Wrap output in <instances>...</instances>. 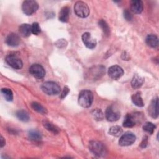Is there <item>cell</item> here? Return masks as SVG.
<instances>
[{"label": "cell", "instance_id": "d590c367", "mask_svg": "<svg viewBox=\"0 0 159 159\" xmlns=\"http://www.w3.org/2000/svg\"><path fill=\"white\" fill-rule=\"evenodd\" d=\"M5 143H6V142H5L4 139L3 138L2 136H1V147H4L5 145Z\"/></svg>", "mask_w": 159, "mask_h": 159}, {"label": "cell", "instance_id": "d6a6232c", "mask_svg": "<svg viewBox=\"0 0 159 159\" xmlns=\"http://www.w3.org/2000/svg\"><path fill=\"white\" fill-rule=\"evenodd\" d=\"M124 17L127 21H130L132 19V16L128 9H125L124 11Z\"/></svg>", "mask_w": 159, "mask_h": 159}, {"label": "cell", "instance_id": "484cf974", "mask_svg": "<svg viewBox=\"0 0 159 159\" xmlns=\"http://www.w3.org/2000/svg\"><path fill=\"white\" fill-rule=\"evenodd\" d=\"M1 93L5 99L7 101H12L13 99V93L11 89L9 88H2L1 89Z\"/></svg>", "mask_w": 159, "mask_h": 159}, {"label": "cell", "instance_id": "30bf717a", "mask_svg": "<svg viewBox=\"0 0 159 159\" xmlns=\"http://www.w3.org/2000/svg\"><path fill=\"white\" fill-rule=\"evenodd\" d=\"M135 135L130 132L124 133L119 139V144L120 146H129L134 143L135 141Z\"/></svg>", "mask_w": 159, "mask_h": 159}, {"label": "cell", "instance_id": "5b68a950", "mask_svg": "<svg viewBox=\"0 0 159 159\" xmlns=\"http://www.w3.org/2000/svg\"><path fill=\"white\" fill-rule=\"evenodd\" d=\"M74 11L76 15L81 18L87 17L89 14V9L87 4L83 1H77L75 4Z\"/></svg>", "mask_w": 159, "mask_h": 159}, {"label": "cell", "instance_id": "d4e9b609", "mask_svg": "<svg viewBox=\"0 0 159 159\" xmlns=\"http://www.w3.org/2000/svg\"><path fill=\"white\" fill-rule=\"evenodd\" d=\"M16 116L19 120L22 122H27L29 120V114L25 111L24 110L17 111L16 113Z\"/></svg>", "mask_w": 159, "mask_h": 159}, {"label": "cell", "instance_id": "3957f363", "mask_svg": "<svg viewBox=\"0 0 159 159\" xmlns=\"http://www.w3.org/2000/svg\"><path fill=\"white\" fill-rule=\"evenodd\" d=\"M89 150L97 157H103L106 154L107 150L104 145L101 142L91 140L89 143Z\"/></svg>", "mask_w": 159, "mask_h": 159}, {"label": "cell", "instance_id": "cb8c5ba5", "mask_svg": "<svg viewBox=\"0 0 159 159\" xmlns=\"http://www.w3.org/2000/svg\"><path fill=\"white\" fill-rule=\"evenodd\" d=\"M31 107L32 108L37 111V112L42 114H46L47 113V109L40 104L37 102H33L31 104Z\"/></svg>", "mask_w": 159, "mask_h": 159}, {"label": "cell", "instance_id": "4dcf8cb0", "mask_svg": "<svg viewBox=\"0 0 159 159\" xmlns=\"http://www.w3.org/2000/svg\"><path fill=\"white\" fill-rule=\"evenodd\" d=\"M31 29H32V33L36 35H39L41 32V29L38 22H34L31 25Z\"/></svg>", "mask_w": 159, "mask_h": 159}, {"label": "cell", "instance_id": "1f68e13d", "mask_svg": "<svg viewBox=\"0 0 159 159\" xmlns=\"http://www.w3.org/2000/svg\"><path fill=\"white\" fill-rule=\"evenodd\" d=\"M56 45L58 47V48H64L67 45V42L65 40V39H59L58 40L56 43H55Z\"/></svg>", "mask_w": 159, "mask_h": 159}, {"label": "cell", "instance_id": "f1b7e54d", "mask_svg": "<svg viewBox=\"0 0 159 159\" xmlns=\"http://www.w3.org/2000/svg\"><path fill=\"white\" fill-rule=\"evenodd\" d=\"M156 128V126L155 124H153L152 122H147L144 124L143 125V129L147 133L150 134H152Z\"/></svg>", "mask_w": 159, "mask_h": 159}, {"label": "cell", "instance_id": "4316f807", "mask_svg": "<svg viewBox=\"0 0 159 159\" xmlns=\"http://www.w3.org/2000/svg\"><path fill=\"white\" fill-rule=\"evenodd\" d=\"M109 134L114 137H119L122 134V129L118 125H114L110 127Z\"/></svg>", "mask_w": 159, "mask_h": 159}, {"label": "cell", "instance_id": "8992f818", "mask_svg": "<svg viewBox=\"0 0 159 159\" xmlns=\"http://www.w3.org/2000/svg\"><path fill=\"white\" fill-rule=\"evenodd\" d=\"M38 8V3L33 0L24 1L22 4V10L23 12L27 16H30L35 13Z\"/></svg>", "mask_w": 159, "mask_h": 159}, {"label": "cell", "instance_id": "836d02e7", "mask_svg": "<svg viewBox=\"0 0 159 159\" xmlns=\"http://www.w3.org/2000/svg\"><path fill=\"white\" fill-rule=\"evenodd\" d=\"M70 92V89L68 88V87L67 86H65L61 93V95H60V98L61 99H64L66 96L67 94H68V93Z\"/></svg>", "mask_w": 159, "mask_h": 159}, {"label": "cell", "instance_id": "52a82bcc", "mask_svg": "<svg viewBox=\"0 0 159 159\" xmlns=\"http://www.w3.org/2000/svg\"><path fill=\"white\" fill-rule=\"evenodd\" d=\"M105 117L108 121H117L120 117V112L114 105L109 106L106 110Z\"/></svg>", "mask_w": 159, "mask_h": 159}, {"label": "cell", "instance_id": "9a60e30c", "mask_svg": "<svg viewBox=\"0 0 159 159\" xmlns=\"http://www.w3.org/2000/svg\"><path fill=\"white\" fill-rule=\"evenodd\" d=\"M158 100L157 97L155 99H153L148 107V113L150 116L153 118H157L158 116Z\"/></svg>", "mask_w": 159, "mask_h": 159}, {"label": "cell", "instance_id": "603a6c76", "mask_svg": "<svg viewBox=\"0 0 159 159\" xmlns=\"http://www.w3.org/2000/svg\"><path fill=\"white\" fill-rule=\"evenodd\" d=\"M43 125L47 130L53 133L54 134H58L59 133V129L50 122L44 121L43 122Z\"/></svg>", "mask_w": 159, "mask_h": 159}, {"label": "cell", "instance_id": "ba28073f", "mask_svg": "<svg viewBox=\"0 0 159 159\" xmlns=\"http://www.w3.org/2000/svg\"><path fill=\"white\" fill-rule=\"evenodd\" d=\"M6 63L14 69H21L23 66V63L20 58H19L15 54H8L6 57Z\"/></svg>", "mask_w": 159, "mask_h": 159}, {"label": "cell", "instance_id": "4fadbf2b", "mask_svg": "<svg viewBox=\"0 0 159 159\" xmlns=\"http://www.w3.org/2000/svg\"><path fill=\"white\" fill-rule=\"evenodd\" d=\"M137 116L138 115H137L136 114H134V115H132L131 114H127L125 116L124 120L123 122V126L127 128L134 127L138 120Z\"/></svg>", "mask_w": 159, "mask_h": 159}, {"label": "cell", "instance_id": "f546056e", "mask_svg": "<svg viewBox=\"0 0 159 159\" xmlns=\"http://www.w3.org/2000/svg\"><path fill=\"white\" fill-rule=\"evenodd\" d=\"M92 115L96 120H101L104 118L103 112L99 109H96L92 111Z\"/></svg>", "mask_w": 159, "mask_h": 159}, {"label": "cell", "instance_id": "d6986e66", "mask_svg": "<svg viewBox=\"0 0 159 159\" xmlns=\"http://www.w3.org/2000/svg\"><path fill=\"white\" fill-rule=\"evenodd\" d=\"M146 43L152 48H156L158 45V39L154 34H149L145 39Z\"/></svg>", "mask_w": 159, "mask_h": 159}, {"label": "cell", "instance_id": "e575fe53", "mask_svg": "<svg viewBox=\"0 0 159 159\" xmlns=\"http://www.w3.org/2000/svg\"><path fill=\"white\" fill-rule=\"evenodd\" d=\"M147 145H148V137L147 136H145L140 143V147L141 148H145Z\"/></svg>", "mask_w": 159, "mask_h": 159}, {"label": "cell", "instance_id": "e0dca14e", "mask_svg": "<svg viewBox=\"0 0 159 159\" xmlns=\"http://www.w3.org/2000/svg\"><path fill=\"white\" fill-rule=\"evenodd\" d=\"M19 32L22 37H27L32 33L31 25L28 24H22L19 27Z\"/></svg>", "mask_w": 159, "mask_h": 159}, {"label": "cell", "instance_id": "8fae6325", "mask_svg": "<svg viewBox=\"0 0 159 159\" xmlns=\"http://www.w3.org/2000/svg\"><path fill=\"white\" fill-rule=\"evenodd\" d=\"M108 75L111 78L118 80L124 75V70L118 65H113L108 69Z\"/></svg>", "mask_w": 159, "mask_h": 159}, {"label": "cell", "instance_id": "7402d4cb", "mask_svg": "<svg viewBox=\"0 0 159 159\" xmlns=\"http://www.w3.org/2000/svg\"><path fill=\"white\" fill-rule=\"evenodd\" d=\"M28 135L29 139L35 142H39L42 140L41 134L36 130H31L29 132Z\"/></svg>", "mask_w": 159, "mask_h": 159}, {"label": "cell", "instance_id": "5bb4252c", "mask_svg": "<svg viewBox=\"0 0 159 159\" xmlns=\"http://www.w3.org/2000/svg\"><path fill=\"white\" fill-rule=\"evenodd\" d=\"M5 41L6 44L9 46L17 47L19 45L20 40L18 35L14 33H11L7 36Z\"/></svg>", "mask_w": 159, "mask_h": 159}, {"label": "cell", "instance_id": "ffe728a7", "mask_svg": "<svg viewBox=\"0 0 159 159\" xmlns=\"http://www.w3.org/2000/svg\"><path fill=\"white\" fill-rule=\"evenodd\" d=\"M144 82V78L138 75H135L131 81V86L133 89H138L142 86Z\"/></svg>", "mask_w": 159, "mask_h": 159}, {"label": "cell", "instance_id": "83f0119b", "mask_svg": "<svg viewBox=\"0 0 159 159\" xmlns=\"http://www.w3.org/2000/svg\"><path fill=\"white\" fill-rule=\"evenodd\" d=\"M98 25L103 31L104 34L106 36H109V35L110 34V29L107 22L103 19H100L98 22Z\"/></svg>", "mask_w": 159, "mask_h": 159}, {"label": "cell", "instance_id": "44dd1931", "mask_svg": "<svg viewBox=\"0 0 159 159\" xmlns=\"http://www.w3.org/2000/svg\"><path fill=\"white\" fill-rule=\"evenodd\" d=\"M132 102L138 107H143L144 106V102L143 101V99L141 97L140 93L137 92L135 94H134L132 96Z\"/></svg>", "mask_w": 159, "mask_h": 159}, {"label": "cell", "instance_id": "2e32d148", "mask_svg": "<svg viewBox=\"0 0 159 159\" xmlns=\"http://www.w3.org/2000/svg\"><path fill=\"white\" fill-rule=\"evenodd\" d=\"M143 2L140 0H133L130 2V10L135 14H140L143 11Z\"/></svg>", "mask_w": 159, "mask_h": 159}, {"label": "cell", "instance_id": "7a4b0ae2", "mask_svg": "<svg viewBox=\"0 0 159 159\" xmlns=\"http://www.w3.org/2000/svg\"><path fill=\"white\" fill-rule=\"evenodd\" d=\"M93 101V93L89 90H82L78 96V104L83 107H89Z\"/></svg>", "mask_w": 159, "mask_h": 159}, {"label": "cell", "instance_id": "7c38bea8", "mask_svg": "<svg viewBox=\"0 0 159 159\" xmlns=\"http://www.w3.org/2000/svg\"><path fill=\"white\" fill-rule=\"evenodd\" d=\"M82 40L84 45L89 49L94 48L97 44L96 40L92 38L89 32H85L82 35Z\"/></svg>", "mask_w": 159, "mask_h": 159}, {"label": "cell", "instance_id": "9c48e42d", "mask_svg": "<svg viewBox=\"0 0 159 159\" xmlns=\"http://www.w3.org/2000/svg\"><path fill=\"white\" fill-rule=\"evenodd\" d=\"M29 73L37 79H42L45 75V71L43 67L38 63L33 64L30 66Z\"/></svg>", "mask_w": 159, "mask_h": 159}, {"label": "cell", "instance_id": "ac0fdd59", "mask_svg": "<svg viewBox=\"0 0 159 159\" xmlns=\"http://www.w3.org/2000/svg\"><path fill=\"white\" fill-rule=\"evenodd\" d=\"M70 7L68 6H64L59 12V20L63 22H67L69 20Z\"/></svg>", "mask_w": 159, "mask_h": 159}, {"label": "cell", "instance_id": "277c9868", "mask_svg": "<svg viewBox=\"0 0 159 159\" xmlns=\"http://www.w3.org/2000/svg\"><path fill=\"white\" fill-rule=\"evenodd\" d=\"M42 91L47 95H57L60 92V86L53 81H46L41 86Z\"/></svg>", "mask_w": 159, "mask_h": 159}, {"label": "cell", "instance_id": "6da1fadb", "mask_svg": "<svg viewBox=\"0 0 159 159\" xmlns=\"http://www.w3.org/2000/svg\"><path fill=\"white\" fill-rule=\"evenodd\" d=\"M105 73V67L103 65H96L89 69L86 74V79L88 81H96L100 79Z\"/></svg>", "mask_w": 159, "mask_h": 159}]
</instances>
